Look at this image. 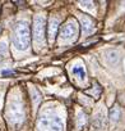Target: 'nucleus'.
<instances>
[{"mask_svg":"<svg viewBox=\"0 0 125 131\" xmlns=\"http://www.w3.org/2000/svg\"><path fill=\"white\" fill-rule=\"evenodd\" d=\"M13 44L18 50H26L28 49L31 44V31L27 22L21 21L15 25L14 28V36H13Z\"/></svg>","mask_w":125,"mask_h":131,"instance_id":"1","label":"nucleus"},{"mask_svg":"<svg viewBox=\"0 0 125 131\" xmlns=\"http://www.w3.org/2000/svg\"><path fill=\"white\" fill-rule=\"evenodd\" d=\"M40 127L45 131H63L64 126H63V121L57 116L46 113L40 118Z\"/></svg>","mask_w":125,"mask_h":131,"instance_id":"2","label":"nucleus"},{"mask_svg":"<svg viewBox=\"0 0 125 131\" xmlns=\"http://www.w3.org/2000/svg\"><path fill=\"white\" fill-rule=\"evenodd\" d=\"M33 39L37 45H41L45 41V17L43 16H37L33 21Z\"/></svg>","mask_w":125,"mask_h":131,"instance_id":"3","label":"nucleus"},{"mask_svg":"<svg viewBox=\"0 0 125 131\" xmlns=\"http://www.w3.org/2000/svg\"><path fill=\"white\" fill-rule=\"evenodd\" d=\"M78 35V27L75 25V22L70 21L68 22L67 25H64L61 27V31H60V37L63 40H67V41H70V40H74Z\"/></svg>","mask_w":125,"mask_h":131,"instance_id":"4","label":"nucleus"},{"mask_svg":"<svg viewBox=\"0 0 125 131\" xmlns=\"http://www.w3.org/2000/svg\"><path fill=\"white\" fill-rule=\"evenodd\" d=\"M79 21H81V25H82V31L84 34H91L93 31L95 25H93V21L88 16H81Z\"/></svg>","mask_w":125,"mask_h":131,"instance_id":"5","label":"nucleus"},{"mask_svg":"<svg viewBox=\"0 0 125 131\" xmlns=\"http://www.w3.org/2000/svg\"><path fill=\"white\" fill-rule=\"evenodd\" d=\"M57 27H59V21L56 18H52L50 21V25H49V37H50L51 41H54V39H55Z\"/></svg>","mask_w":125,"mask_h":131,"instance_id":"6","label":"nucleus"},{"mask_svg":"<svg viewBox=\"0 0 125 131\" xmlns=\"http://www.w3.org/2000/svg\"><path fill=\"white\" fill-rule=\"evenodd\" d=\"M106 59L112 66L114 64H117V62H119V54L116 51H114V50H108V51H106Z\"/></svg>","mask_w":125,"mask_h":131,"instance_id":"7","label":"nucleus"},{"mask_svg":"<svg viewBox=\"0 0 125 131\" xmlns=\"http://www.w3.org/2000/svg\"><path fill=\"white\" fill-rule=\"evenodd\" d=\"M73 75L78 76L81 80H84L86 79V71L83 67H81V66H75V67L73 68Z\"/></svg>","mask_w":125,"mask_h":131,"instance_id":"8","label":"nucleus"},{"mask_svg":"<svg viewBox=\"0 0 125 131\" xmlns=\"http://www.w3.org/2000/svg\"><path fill=\"white\" fill-rule=\"evenodd\" d=\"M110 118L112 119V121H119V118H120V109L119 108H112L111 111H110Z\"/></svg>","mask_w":125,"mask_h":131,"instance_id":"9","label":"nucleus"},{"mask_svg":"<svg viewBox=\"0 0 125 131\" xmlns=\"http://www.w3.org/2000/svg\"><path fill=\"white\" fill-rule=\"evenodd\" d=\"M3 75H13V71H4Z\"/></svg>","mask_w":125,"mask_h":131,"instance_id":"10","label":"nucleus"},{"mask_svg":"<svg viewBox=\"0 0 125 131\" xmlns=\"http://www.w3.org/2000/svg\"><path fill=\"white\" fill-rule=\"evenodd\" d=\"M0 62H2V55H0Z\"/></svg>","mask_w":125,"mask_h":131,"instance_id":"11","label":"nucleus"}]
</instances>
